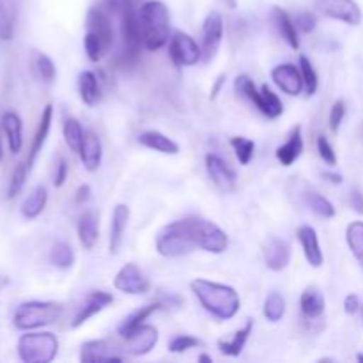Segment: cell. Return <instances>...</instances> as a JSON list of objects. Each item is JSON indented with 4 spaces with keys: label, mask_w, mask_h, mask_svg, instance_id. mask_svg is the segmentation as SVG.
<instances>
[{
    "label": "cell",
    "mask_w": 363,
    "mask_h": 363,
    "mask_svg": "<svg viewBox=\"0 0 363 363\" xmlns=\"http://www.w3.org/2000/svg\"><path fill=\"white\" fill-rule=\"evenodd\" d=\"M190 289L201 301L202 307L211 315L218 319H233L240 312L241 300L240 294L229 286L209 282V280L197 279L190 284Z\"/></svg>",
    "instance_id": "6da1fadb"
},
{
    "label": "cell",
    "mask_w": 363,
    "mask_h": 363,
    "mask_svg": "<svg viewBox=\"0 0 363 363\" xmlns=\"http://www.w3.org/2000/svg\"><path fill=\"white\" fill-rule=\"evenodd\" d=\"M199 220H177L163 227L156 238L158 254L163 257H181L199 248Z\"/></svg>",
    "instance_id": "7a4b0ae2"
},
{
    "label": "cell",
    "mask_w": 363,
    "mask_h": 363,
    "mask_svg": "<svg viewBox=\"0 0 363 363\" xmlns=\"http://www.w3.org/2000/svg\"><path fill=\"white\" fill-rule=\"evenodd\" d=\"M138 18H140L144 48H147L149 52L163 48L169 43L170 32V14L165 4L160 0L144 2L138 11Z\"/></svg>",
    "instance_id": "3957f363"
},
{
    "label": "cell",
    "mask_w": 363,
    "mask_h": 363,
    "mask_svg": "<svg viewBox=\"0 0 363 363\" xmlns=\"http://www.w3.org/2000/svg\"><path fill=\"white\" fill-rule=\"evenodd\" d=\"M64 315L62 305L53 301H27L21 303L14 312L13 323L18 330L43 328V326L53 325Z\"/></svg>",
    "instance_id": "277c9868"
},
{
    "label": "cell",
    "mask_w": 363,
    "mask_h": 363,
    "mask_svg": "<svg viewBox=\"0 0 363 363\" xmlns=\"http://www.w3.org/2000/svg\"><path fill=\"white\" fill-rule=\"evenodd\" d=\"M59 340L53 333H25L18 340V357L23 363H50L57 357Z\"/></svg>",
    "instance_id": "5b68a950"
},
{
    "label": "cell",
    "mask_w": 363,
    "mask_h": 363,
    "mask_svg": "<svg viewBox=\"0 0 363 363\" xmlns=\"http://www.w3.org/2000/svg\"><path fill=\"white\" fill-rule=\"evenodd\" d=\"M234 87H236L238 94H241L248 101L254 103L259 108V112H262L269 119H277V117H280L284 113L282 101H280L279 96L268 85H262L261 91H257L254 80L250 77H247V74H241V77L236 78Z\"/></svg>",
    "instance_id": "8992f818"
},
{
    "label": "cell",
    "mask_w": 363,
    "mask_h": 363,
    "mask_svg": "<svg viewBox=\"0 0 363 363\" xmlns=\"http://www.w3.org/2000/svg\"><path fill=\"white\" fill-rule=\"evenodd\" d=\"M169 55L176 66H195L199 60H202V48L191 35L176 32L174 38H170Z\"/></svg>",
    "instance_id": "52a82bcc"
},
{
    "label": "cell",
    "mask_w": 363,
    "mask_h": 363,
    "mask_svg": "<svg viewBox=\"0 0 363 363\" xmlns=\"http://www.w3.org/2000/svg\"><path fill=\"white\" fill-rule=\"evenodd\" d=\"M315 9L332 20H339L353 27L362 23V9L354 0H315Z\"/></svg>",
    "instance_id": "ba28073f"
},
{
    "label": "cell",
    "mask_w": 363,
    "mask_h": 363,
    "mask_svg": "<svg viewBox=\"0 0 363 363\" xmlns=\"http://www.w3.org/2000/svg\"><path fill=\"white\" fill-rule=\"evenodd\" d=\"M113 287L124 294H145L151 289V282L133 262H128L113 279Z\"/></svg>",
    "instance_id": "9c48e42d"
},
{
    "label": "cell",
    "mask_w": 363,
    "mask_h": 363,
    "mask_svg": "<svg viewBox=\"0 0 363 363\" xmlns=\"http://www.w3.org/2000/svg\"><path fill=\"white\" fill-rule=\"evenodd\" d=\"M124 358L123 347L112 339L89 340L80 351L82 362H123Z\"/></svg>",
    "instance_id": "30bf717a"
},
{
    "label": "cell",
    "mask_w": 363,
    "mask_h": 363,
    "mask_svg": "<svg viewBox=\"0 0 363 363\" xmlns=\"http://www.w3.org/2000/svg\"><path fill=\"white\" fill-rule=\"evenodd\" d=\"M223 38V20L220 13L213 11L202 25V60L206 64L215 59Z\"/></svg>",
    "instance_id": "8fae6325"
},
{
    "label": "cell",
    "mask_w": 363,
    "mask_h": 363,
    "mask_svg": "<svg viewBox=\"0 0 363 363\" xmlns=\"http://www.w3.org/2000/svg\"><path fill=\"white\" fill-rule=\"evenodd\" d=\"M85 27H87L89 34L98 38L101 41L105 52H108L113 45V27L110 14L105 7H92L87 13V20H85Z\"/></svg>",
    "instance_id": "7c38bea8"
},
{
    "label": "cell",
    "mask_w": 363,
    "mask_h": 363,
    "mask_svg": "<svg viewBox=\"0 0 363 363\" xmlns=\"http://www.w3.org/2000/svg\"><path fill=\"white\" fill-rule=\"evenodd\" d=\"M110 303H113V296L110 293H105V291H92V293H89V296L85 298V301L80 305L77 314H74L73 321H71V328H80L89 319L94 318L101 311H105Z\"/></svg>",
    "instance_id": "4fadbf2b"
},
{
    "label": "cell",
    "mask_w": 363,
    "mask_h": 363,
    "mask_svg": "<svg viewBox=\"0 0 363 363\" xmlns=\"http://www.w3.org/2000/svg\"><path fill=\"white\" fill-rule=\"evenodd\" d=\"M126 340L124 351L131 357H144V354L151 353L155 346L158 344V330L151 325H142L140 328L135 330Z\"/></svg>",
    "instance_id": "5bb4252c"
},
{
    "label": "cell",
    "mask_w": 363,
    "mask_h": 363,
    "mask_svg": "<svg viewBox=\"0 0 363 363\" xmlns=\"http://www.w3.org/2000/svg\"><path fill=\"white\" fill-rule=\"evenodd\" d=\"M199 248L211 254H223L229 247V238L216 223L199 220Z\"/></svg>",
    "instance_id": "9a60e30c"
},
{
    "label": "cell",
    "mask_w": 363,
    "mask_h": 363,
    "mask_svg": "<svg viewBox=\"0 0 363 363\" xmlns=\"http://www.w3.org/2000/svg\"><path fill=\"white\" fill-rule=\"evenodd\" d=\"M272 80L275 82L277 87L289 96H298L303 89V77H301L300 67L294 64H280L273 67Z\"/></svg>",
    "instance_id": "2e32d148"
},
{
    "label": "cell",
    "mask_w": 363,
    "mask_h": 363,
    "mask_svg": "<svg viewBox=\"0 0 363 363\" xmlns=\"http://www.w3.org/2000/svg\"><path fill=\"white\" fill-rule=\"evenodd\" d=\"M206 169H208L211 181L220 190L225 191V194L227 191H234V188H236V174L227 165L225 160L216 155H208L206 156Z\"/></svg>",
    "instance_id": "e0dca14e"
},
{
    "label": "cell",
    "mask_w": 363,
    "mask_h": 363,
    "mask_svg": "<svg viewBox=\"0 0 363 363\" xmlns=\"http://www.w3.org/2000/svg\"><path fill=\"white\" fill-rule=\"evenodd\" d=\"M296 236L301 248H303V254L305 257H307L308 264H311L312 268H321L323 262H325V257H323L321 247H319V238L314 227L301 225L300 229H298Z\"/></svg>",
    "instance_id": "ac0fdd59"
},
{
    "label": "cell",
    "mask_w": 363,
    "mask_h": 363,
    "mask_svg": "<svg viewBox=\"0 0 363 363\" xmlns=\"http://www.w3.org/2000/svg\"><path fill=\"white\" fill-rule=\"evenodd\" d=\"M264 261L272 272L286 269L291 261V245L279 238H272L264 248Z\"/></svg>",
    "instance_id": "d6986e66"
},
{
    "label": "cell",
    "mask_w": 363,
    "mask_h": 363,
    "mask_svg": "<svg viewBox=\"0 0 363 363\" xmlns=\"http://www.w3.org/2000/svg\"><path fill=\"white\" fill-rule=\"evenodd\" d=\"M128 222H130V208L126 204H117L112 215V225H110V254H119L121 247H123Z\"/></svg>",
    "instance_id": "ffe728a7"
},
{
    "label": "cell",
    "mask_w": 363,
    "mask_h": 363,
    "mask_svg": "<svg viewBox=\"0 0 363 363\" xmlns=\"http://www.w3.org/2000/svg\"><path fill=\"white\" fill-rule=\"evenodd\" d=\"M101 156H103V147H101V140H99V137L94 133V131H85L84 142H82V147H80V158L85 169H87L89 172L98 170V167L101 165Z\"/></svg>",
    "instance_id": "44dd1931"
},
{
    "label": "cell",
    "mask_w": 363,
    "mask_h": 363,
    "mask_svg": "<svg viewBox=\"0 0 363 363\" xmlns=\"http://www.w3.org/2000/svg\"><path fill=\"white\" fill-rule=\"evenodd\" d=\"M272 20L277 32L280 34V38H282L293 50L300 48V38H298V28L296 25H294V20L282 9V7H273Z\"/></svg>",
    "instance_id": "7402d4cb"
},
{
    "label": "cell",
    "mask_w": 363,
    "mask_h": 363,
    "mask_svg": "<svg viewBox=\"0 0 363 363\" xmlns=\"http://www.w3.org/2000/svg\"><path fill=\"white\" fill-rule=\"evenodd\" d=\"M21 0H0V39L11 41L16 30Z\"/></svg>",
    "instance_id": "603a6c76"
},
{
    "label": "cell",
    "mask_w": 363,
    "mask_h": 363,
    "mask_svg": "<svg viewBox=\"0 0 363 363\" xmlns=\"http://www.w3.org/2000/svg\"><path fill=\"white\" fill-rule=\"evenodd\" d=\"M52 117H53V106L48 103V105L45 106V110H43L41 119H39L38 131H35L34 140H32V145H30V152H28V156H27V163L30 169H32V165H34L35 158H38L39 151H41L43 145H45L46 138H48L50 128H52Z\"/></svg>",
    "instance_id": "cb8c5ba5"
},
{
    "label": "cell",
    "mask_w": 363,
    "mask_h": 363,
    "mask_svg": "<svg viewBox=\"0 0 363 363\" xmlns=\"http://www.w3.org/2000/svg\"><path fill=\"white\" fill-rule=\"evenodd\" d=\"M303 152V138H301V128L296 126L289 135V140L277 149V160L284 167H291Z\"/></svg>",
    "instance_id": "d4e9b609"
},
{
    "label": "cell",
    "mask_w": 363,
    "mask_h": 363,
    "mask_svg": "<svg viewBox=\"0 0 363 363\" xmlns=\"http://www.w3.org/2000/svg\"><path fill=\"white\" fill-rule=\"evenodd\" d=\"M300 307H301V314H303L307 319H319L323 314H325V307H326L325 296H323V293L318 289V287H307V289L301 293Z\"/></svg>",
    "instance_id": "484cf974"
},
{
    "label": "cell",
    "mask_w": 363,
    "mask_h": 363,
    "mask_svg": "<svg viewBox=\"0 0 363 363\" xmlns=\"http://www.w3.org/2000/svg\"><path fill=\"white\" fill-rule=\"evenodd\" d=\"M138 144L152 149V151L162 152V155H177L179 152V145L160 131H144V133L138 135Z\"/></svg>",
    "instance_id": "4316f807"
},
{
    "label": "cell",
    "mask_w": 363,
    "mask_h": 363,
    "mask_svg": "<svg viewBox=\"0 0 363 363\" xmlns=\"http://www.w3.org/2000/svg\"><path fill=\"white\" fill-rule=\"evenodd\" d=\"M162 307H163V303L162 301H158V303L145 305V307H140L138 311H135L133 314H130L123 323H121L119 330H117V332H119V335L123 337V339H128V337H130L135 330L140 328V326L144 325V323L147 321V319L151 318L156 311H160Z\"/></svg>",
    "instance_id": "83f0119b"
},
{
    "label": "cell",
    "mask_w": 363,
    "mask_h": 363,
    "mask_svg": "<svg viewBox=\"0 0 363 363\" xmlns=\"http://www.w3.org/2000/svg\"><path fill=\"white\" fill-rule=\"evenodd\" d=\"M2 130L7 137V144L13 155H18L23 147V137H21V119L18 113L6 112L2 116Z\"/></svg>",
    "instance_id": "f1b7e54d"
},
{
    "label": "cell",
    "mask_w": 363,
    "mask_h": 363,
    "mask_svg": "<svg viewBox=\"0 0 363 363\" xmlns=\"http://www.w3.org/2000/svg\"><path fill=\"white\" fill-rule=\"evenodd\" d=\"M78 91L82 101L87 106H94L101 101V89H99L98 77L92 71H84L78 77Z\"/></svg>",
    "instance_id": "f546056e"
},
{
    "label": "cell",
    "mask_w": 363,
    "mask_h": 363,
    "mask_svg": "<svg viewBox=\"0 0 363 363\" xmlns=\"http://www.w3.org/2000/svg\"><path fill=\"white\" fill-rule=\"evenodd\" d=\"M252 330H254V321H252V319H248L247 325H245L241 330H238V332L234 333L233 339L218 340L220 353L225 354V357H240L241 351L245 350V344H247Z\"/></svg>",
    "instance_id": "4dcf8cb0"
},
{
    "label": "cell",
    "mask_w": 363,
    "mask_h": 363,
    "mask_svg": "<svg viewBox=\"0 0 363 363\" xmlns=\"http://www.w3.org/2000/svg\"><path fill=\"white\" fill-rule=\"evenodd\" d=\"M98 216L92 211L84 213L78 220V238H80V243L85 250H91L94 248L96 241H98Z\"/></svg>",
    "instance_id": "1f68e13d"
},
{
    "label": "cell",
    "mask_w": 363,
    "mask_h": 363,
    "mask_svg": "<svg viewBox=\"0 0 363 363\" xmlns=\"http://www.w3.org/2000/svg\"><path fill=\"white\" fill-rule=\"evenodd\" d=\"M46 202H48V191L45 186H35L32 190V194L21 204V215L25 218L32 220L35 216H39L43 213V209L46 208Z\"/></svg>",
    "instance_id": "d6a6232c"
},
{
    "label": "cell",
    "mask_w": 363,
    "mask_h": 363,
    "mask_svg": "<svg viewBox=\"0 0 363 363\" xmlns=\"http://www.w3.org/2000/svg\"><path fill=\"white\" fill-rule=\"evenodd\" d=\"M305 204L312 213H315L321 218H333L335 216V208H333L332 202L323 197L321 194H318V191H307L305 194Z\"/></svg>",
    "instance_id": "836d02e7"
},
{
    "label": "cell",
    "mask_w": 363,
    "mask_h": 363,
    "mask_svg": "<svg viewBox=\"0 0 363 363\" xmlns=\"http://www.w3.org/2000/svg\"><path fill=\"white\" fill-rule=\"evenodd\" d=\"M50 262L60 269H69L74 264V252L71 245L66 241H59L53 245L52 252H50Z\"/></svg>",
    "instance_id": "e575fe53"
},
{
    "label": "cell",
    "mask_w": 363,
    "mask_h": 363,
    "mask_svg": "<svg viewBox=\"0 0 363 363\" xmlns=\"http://www.w3.org/2000/svg\"><path fill=\"white\" fill-rule=\"evenodd\" d=\"M346 240L351 252H353L354 259H357L358 264L363 268V222H353L347 225Z\"/></svg>",
    "instance_id": "d590c367"
},
{
    "label": "cell",
    "mask_w": 363,
    "mask_h": 363,
    "mask_svg": "<svg viewBox=\"0 0 363 363\" xmlns=\"http://www.w3.org/2000/svg\"><path fill=\"white\" fill-rule=\"evenodd\" d=\"M286 314V300L280 293L268 294L264 301V318L272 323H279Z\"/></svg>",
    "instance_id": "8d00e7d4"
},
{
    "label": "cell",
    "mask_w": 363,
    "mask_h": 363,
    "mask_svg": "<svg viewBox=\"0 0 363 363\" xmlns=\"http://www.w3.org/2000/svg\"><path fill=\"white\" fill-rule=\"evenodd\" d=\"M84 135V130H82L80 123H78L77 119H67L66 123H64V140H66L67 147L73 152H80Z\"/></svg>",
    "instance_id": "74e56055"
},
{
    "label": "cell",
    "mask_w": 363,
    "mask_h": 363,
    "mask_svg": "<svg viewBox=\"0 0 363 363\" xmlns=\"http://www.w3.org/2000/svg\"><path fill=\"white\" fill-rule=\"evenodd\" d=\"M230 145H233L234 152H236V158L241 165H248L254 158L255 152V144L254 140L245 137H233L230 138Z\"/></svg>",
    "instance_id": "f35d334b"
},
{
    "label": "cell",
    "mask_w": 363,
    "mask_h": 363,
    "mask_svg": "<svg viewBox=\"0 0 363 363\" xmlns=\"http://www.w3.org/2000/svg\"><path fill=\"white\" fill-rule=\"evenodd\" d=\"M300 71L301 77H303V85L307 94H315V91H318L319 87V77L318 73H315L312 62L305 55H300Z\"/></svg>",
    "instance_id": "ab89813d"
},
{
    "label": "cell",
    "mask_w": 363,
    "mask_h": 363,
    "mask_svg": "<svg viewBox=\"0 0 363 363\" xmlns=\"http://www.w3.org/2000/svg\"><path fill=\"white\" fill-rule=\"evenodd\" d=\"M28 172H30V167H28L27 160L21 163H18V167L14 169L13 176H11V183H9V190H7V197L14 199L25 186V181H27Z\"/></svg>",
    "instance_id": "60d3db41"
},
{
    "label": "cell",
    "mask_w": 363,
    "mask_h": 363,
    "mask_svg": "<svg viewBox=\"0 0 363 363\" xmlns=\"http://www.w3.org/2000/svg\"><path fill=\"white\" fill-rule=\"evenodd\" d=\"M35 69H38L39 77H41L45 82L55 80L57 77L55 64H53V60L50 59L48 55H45V53H38V55H35Z\"/></svg>",
    "instance_id": "b9f144b4"
},
{
    "label": "cell",
    "mask_w": 363,
    "mask_h": 363,
    "mask_svg": "<svg viewBox=\"0 0 363 363\" xmlns=\"http://www.w3.org/2000/svg\"><path fill=\"white\" fill-rule=\"evenodd\" d=\"M202 346V342L199 339L191 335H176L169 344L170 353H184V351L191 350V347Z\"/></svg>",
    "instance_id": "7bdbcfd3"
},
{
    "label": "cell",
    "mask_w": 363,
    "mask_h": 363,
    "mask_svg": "<svg viewBox=\"0 0 363 363\" xmlns=\"http://www.w3.org/2000/svg\"><path fill=\"white\" fill-rule=\"evenodd\" d=\"M318 152L319 156H321L323 162L326 163V165L330 167H335L337 165V155L335 151H333L332 144L328 142V138L326 137H318Z\"/></svg>",
    "instance_id": "ee69618b"
},
{
    "label": "cell",
    "mask_w": 363,
    "mask_h": 363,
    "mask_svg": "<svg viewBox=\"0 0 363 363\" xmlns=\"http://www.w3.org/2000/svg\"><path fill=\"white\" fill-rule=\"evenodd\" d=\"M294 25H296L298 30L305 32V34H311V32L315 30L318 27V20L312 13L308 11H303V13H298L296 18H294Z\"/></svg>",
    "instance_id": "f6af8a7d"
},
{
    "label": "cell",
    "mask_w": 363,
    "mask_h": 363,
    "mask_svg": "<svg viewBox=\"0 0 363 363\" xmlns=\"http://www.w3.org/2000/svg\"><path fill=\"white\" fill-rule=\"evenodd\" d=\"M344 116H346V103L344 101H335L332 106V112H330V130L333 131V133H337L340 128V124H342L344 121Z\"/></svg>",
    "instance_id": "bcb514c9"
},
{
    "label": "cell",
    "mask_w": 363,
    "mask_h": 363,
    "mask_svg": "<svg viewBox=\"0 0 363 363\" xmlns=\"http://www.w3.org/2000/svg\"><path fill=\"white\" fill-rule=\"evenodd\" d=\"M138 0H103V7L110 13L117 14L119 16L121 13H124L126 9H133L137 7Z\"/></svg>",
    "instance_id": "7dc6e473"
},
{
    "label": "cell",
    "mask_w": 363,
    "mask_h": 363,
    "mask_svg": "<svg viewBox=\"0 0 363 363\" xmlns=\"http://www.w3.org/2000/svg\"><path fill=\"white\" fill-rule=\"evenodd\" d=\"M67 170H69V167H67V162L64 158H60L59 165H57V170H55V179H53V184H55V188H60L64 183H66Z\"/></svg>",
    "instance_id": "c3c4849f"
},
{
    "label": "cell",
    "mask_w": 363,
    "mask_h": 363,
    "mask_svg": "<svg viewBox=\"0 0 363 363\" xmlns=\"http://www.w3.org/2000/svg\"><path fill=\"white\" fill-rule=\"evenodd\" d=\"M344 311H346L347 315H354L357 312H360L362 311L360 298H358L357 294H350V296H346V300H344Z\"/></svg>",
    "instance_id": "681fc988"
},
{
    "label": "cell",
    "mask_w": 363,
    "mask_h": 363,
    "mask_svg": "<svg viewBox=\"0 0 363 363\" xmlns=\"http://www.w3.org/2000/svg\"><path fill=\"white\" fill-rule=\"evenodd\" d=\"M351 206H353V209L358 215H363V194L358 188L351 191Z\"/></svg>",
    "instance_id": "f907efd6"
},
{
    "label": "cell",
    "mask_w": 363,
    "mask_h": 363,
    "mask_svg": "<svg viewBox=\"0 0 363 363\" xmlns=\"http://www.w3.org/2000/svg\"><path fill=\"white\" fill-rule=\"evenodd\" d=\"M89 199H91V186H89V184H84V186L78 188L77 197H74L77 204H85Z\"/></svg>",
    "instance_id": "816d5d0a"
},
{
    "label": "cell",
    "mask_w": 363,
    "mask_h": 363,
    "mask_svg": "<svg viewBox=\"0 0 363 363\" xmlns=\"http://www.w3.org/2000/svg\"><path fill=\"white\" fill-rule=\"evenodd\" d=\"M225 80H227L225 74H220V77L216 78V82H215V85H213L211 94H209V98H211V99H216V96H218V94H220V91H222V85L225 84Z\"/></svg>",
    "instance_id": "f5cc1de1"
},
{
    "label": "cell",
    "mask_w": 363,
    "mask_h": 363,
    "mask_svg": "<svg viewBox=\"0 0 363 363\" xmlns=\"http://www.w3.org/2000/svg\"><path fill=\"white\" fill-rule=\"evenodd\" d=\"M323 177H325V179H328L330 183H333V184H340V183H342V176H340V174L323 172Z\"/></svg>",
    "instance_id": "db71d44e"
},
{
    "label": "cell",
    "mask_w": 363,
    "mask_h": 363,
    "mask_svg": "<svg viewBox=\"0 0 363 363\" xmlns=\"http://www.w3.org/2000/svg\"><path fill=\"white\" fill-rule=\"evenodd\" d=\"M223 4H225L227 9H236L238 7V0H222Z\"/></svg>",
    "instance_id": "11a10c76"
},
{
    "label": "cell",
    "mask_w": 363,
    "mask_h": 363,
    "mask_svg": "<svg viewBox=\"0 0 363 363\" xmlns=\"http://www.w3.org/2000/svg\"><path fill=\"white\" fill-rule=\"evenodd\" d=\"M199 362H208V363H211L213 358L208 357V354H201V357H199Z\"/></svg>",
    "instance_id": "9f6ffc18"
},
{
    "label": "cell",
    "mask_w": 363,
    "mask_h": 363,
    "mask_svg": "<svg viewBox=\"0 0 363 363\" xmlns=\"http://www.w3.org/2000/svg\"><path fill=\"white\" fill-rule=\"evenodd\" d=\"M4 156V151H2V140H0V160H2Z\"/></svg>",
    "instance_id": "6f0895ef"
},
{
    "label": "cell",
    "mask_w": 363,
    "mask_h": 363,
    "mask_svg": "<svg viewBox=\"0 0 363 363\" xmlns=\"http://www.w3.org/2000/svg\"><path fill=\"white\" fill-rule=\"evenodd\" d=\"M358 362H363V354H358Z\"/></svg>",
    "instance_id": "680465c9"
},
{
    "label": "cell",
    "mask_w": 363,
    "mask_h": 363,
    "mask_svg": "<svg viewBox=\"0 0 363 363\" xmlns=\"http://www.w3.org/2000/svg\"><path fill=\"white\" fill-rule=\"evenodd\" d=\"M362 323H363V307H362Z\"/></svg>",
    "instance_id": "91938a15"
}]
</instances>
